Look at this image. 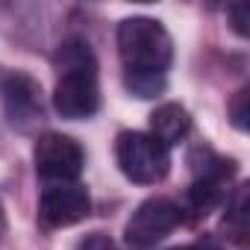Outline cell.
Listing matches in <instances>:
<instances>
[{"label":"cell","mask_w":250,"mask_h":250,"mask_svg":"<svg viewBox=\"0 0 250 250\" xmlns=\"http://www.w3.org/2000/svg\"><path fill=\"white\" fill-rule=\"evenodd\" d=\"M188 168H191V186L186 191V200L180 203L183 221H197L206 218L218 203H224L227 197V186L235 177V162L218 156L212 147L197 145L188 153Z\"/></svg>","instance_id":"3"},{"label":"cell","mask_w":250,"mask_h":250,"mask_svg":"<svg viewBox=\"0 0 250 250\" xmlns=\"http://www.w3.org/2000/svg\"><path fill=\"white\" fill-rule=\"evenodd\" d=\"M188 133H191V115L180 103H162L150 115V136L156 142H162L168 150L174 145H180Z\"/></svg>","instance_id":"9"},{"label":"cell","mask_w":250,"mask_h":250,"mask_svg":"<svg viewBox=\"0 0 250 250\" xmlns=\"http://www.w3.org/2000/svg\"><path fill=\"white\" fill-rule=\"evenodd\" d=\"M180 224H183V212H180L177 200H171V197H150L127 221L124 238H127V244L133 250H150L168 232H174Z\"/></svg>","instance_id":"7"},{"label":"cell","mask_w":250,"mask_h":250,"mask_svg":"<svg viewBox=\"0 0 250 250\" xmlns=\"http://www.w3.org/2000/svg\"><path fill=\"white\" fill-rule=\"evenodd\" d=\"M56 68V88H53V109L68 118H91L100 109V83H97V59L85 39L71 36L53 53Z\"/></svg>","instance_id":"2"},{"label":"cell","mask_w":250,"mask_h":250,"mask_svg":"<svg viewBox=\"0 0 250 250\" xmlns=\"http://www.w3.org/2000/svg\"><path fill=\"white\" fill-rule=\"evenodd\" d=\"M0 103H3V112H6L9 124L18 127L21 133L33 130L36 124L44 118L42 85L27 71L0 68Z\"/></svg>","instance_id":"6"},{"label":"cell","mask_w":250,"mask_h":250,"mask_svg":"<svg viewBox=\"0 0 250 250\" xmlns=\"http://www.w3.org/2000/svg\"><path fill=\"white\" fill-rule=\"evenodd\" d=\"M33 162L44 183H77L85 168V150L65 133H42L33 147Z\"/></svg>","instance_id":"5"},{"label":"cell","mask_w":250,"mask_h":250,"mask_svg":"<svg viewBox=\"0 0 250 250\" xmlns=\"http://www.w3.org/2000/svg\"><path fill=\"white\" fill-rule=\"evenodd\" d=\"M224 227L229 232H235L238 241H244V235H247V186H238V191L227 200Z\"/></svg>","instance_id":"10"},{"label":"cell","mask_w":250,"mask_h":250,"mask_svg":"<svg viewBox=\"0 0 250 250\" xmlns=\"http://www.w3.org/2000/svg\"><path fill=\"white\" fill-rule=\"evenodd\" d=\"M171 250H221V247H215L212 241H197V244H180V247H171Z\"/></svg>","instance_id":"14"},{"label":"cell","mask_w":250,"mask_h":250,"mask_svg":"<svg viewBox=\"0 0 250 250\" xmlns=\"http://www.w3.org/2000/svg\"><path fill=\"white\" fill-rule=\"evenodd\" d=\"M6 232V212H3V206H0V235Z\"/></svg>","instance_id":"15"},{"label":"cell","mask_w":250,"mask_h":250,"mask_svg":"<svg viewBox=\"0 0 250 250\" xmlns=\"http://www.w3.org/2000/svg\"><path fill=\"white\" fill-rule=\"evenodd\" d=\"M91 212V197L80 183H47L39 197V221L47 229L80 224Z\"/></svg>","instance_id":"8"},{"label":"cell","mask_w":250,"mask_h":250,"mask_svg":"<svg viewBox=\"0 0 250 250\" xmlns=\"http://www.w3.org/2000/svg\"><path fill=\"white\" fill-rule=\"evenodd\" d=\"M74 250H118V244L106 235V232H88L77 241Z\"/></svg>","instance_id":"11"},{"label":"cell","mask_w":250,"mask_h":250,"mask_svg":"<svg viewBox=\"0 0 250 250\" xmlns=\"http://www.w3.org/2000/svg\"><path fill=\"white\" fill-rule=\"evenodd\" d=\"M227 18L232 21V30L238 36H247V18H250V6L247 3H232L227 9Z\"/></svg>","instance_id":"12"},{"label":"cell","mask_w":250,"mask_h":250,"mask_svg":"<svg viewBox=\"0 0 250 250\" xmlns=\"http://www.w3.org/2000/svg\"><path fill=\"white\" fill-rule=\"evenodd\" d=\"M115 159L121 174L139 183V186H156L171 171V150L156 142L150 133L124 130L115 142Z\"/></svg>","instance_id":"4"},{"label":"cell","mask_w":250,"mask_h":250,"mask_svg":"<svg viewBox=\"0 0 250 250\" xmlns=\"http://www.w3.org/2000/svg\"><path fill=\"white\" fill-rule=\"evenodd\" d=\"M118 53L124 65V85L147 100L165 91L168 68L174 62V42L153 18H127L118 24Z\"/></svg>","instance_id":"1"},{"label":"cell","mask_w":250,"mask_h":250,"mask_svg":"<svg viewBox=\"0 0 250 250\" xmlns=\"http://www.w3.org/2000/svg\"><path fill=\"white\" fill-rule=\"evenodd\" d=\"M232 124L238 130H247V88H241L232 103Z\"/></svg>","instance_id":"13"}]
</instances>
